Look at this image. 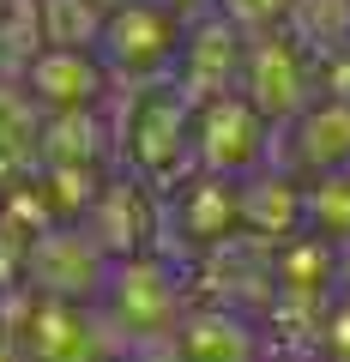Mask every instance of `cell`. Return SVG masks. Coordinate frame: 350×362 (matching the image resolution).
Masks as SVG:
<instances>
[{"instance_id":"obj_1","label":"cell","mask_w":350,"mask_h":362,"mask_svg":"<svg viewBox=\"0 0 350 362\" xmlns=\"http://www.w3.org/2000/svg\"><path fill=\"white\" fill-rule=\"evenodd\" d=\"M30 151H37V115L0 85V181L18 175V163H30Z\"/></svg>"}]
</instances>
